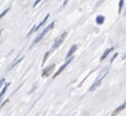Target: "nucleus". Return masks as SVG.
<instances>
[{"label":"nucleus","mask_w":126,"mask_h":116,"mask_svg":"<svg viewBox=\"0 0 126 116\" xmlns=\"http://www.w3.org/2000/svg\"><path fill=\"white\" fill-rule=\"evenodd\" d=\"M39 2H40V1H39V0H38V1H35V2H34V5H33V7H35V6H36V5H38Z\"/></svg>","instance_id":"obj_18"},{"label":"nucleus","mask_w":126,"mask_h":116,"mask_svg":"<svg viewBox=\"0 0 126 116\" xmlns=\"http://www.w3.org/2000/svg\"><path fill=\"white\" fill-rule=\"evenodd\" d=\"M53 68H55V64H51L49 65L48 67H46L43 71H42V77H47V76H49L50 74H51V72L53 71Z\"/></svg>","instance_id":"obj_5"},{"label":"nucleus","mask_w":126,"mask_h":116,"mask_svg":"<svg viewBox=\"0 0 126 116\" xmlns=\"http://www.w3.org/2000/svg\"><path fill=\"white\" fill-rule=\"evenodd\" d=\"M95 22H97V24L101 25V24L105 22V16H102V15H99V16H97V18H95Z\"/></svg>","instance_id":"obj_12"},{"label":"nucleus","mask_w":126,"mask_h":116,"mask_svg":"<svg viewBox=\"0 0 126 116\" xmlns=\"http://www.w3.org/2000/svg\"><path fill=\"white\" fill-rule=\"evenodd\" d=\"M49 54H50V51H49V52H47V54L44 55V59L42 60V65H43L44 63H46V60H47V58H48V56H49Z\"/></svg>","instance_id":"obj_15"},{"label":"nucleus","mask_w":126,"mask_h":116,"mask_svg":"<svg viewBox=\"0 0 126 116\" xmlns=\"http://www.w3.org/2000/svg\"><path fill=\"white\" fill-rule=\"evenodd\" d=\"M107 74H108V72H107V71H106V72L103 73V74H101V75H100L99 77H98L97 80L94 81V83L91 85V88H90V91H93V90H95V89H97V88L99 87L100 84H101V82L103 81V78H105L106 76H107Z\"/></svg>","instance_id":"obj_3"},{"label":"nucleus","mask_w":126,"mask_h":116,"mask_svg":"<svg viewBox=\"0 0 126 116\" xmlns=\"http://www.w3.org/2000/svg\"><path fill=\"white\" fill-rule=\"evenodd\" d=\"M22 59H24V57H19V58H18V59H17V60H16V61H13L12 64L9 65V67H8V71H10V70H12V68H13V67H14V66H16V65H17L18 63H19V61H22Z\"/></svg>","instance_id":"obj_11"},{"label":"nucleus","mask_w":126,"mask_h":116,"mask_svg":"<svg viewBox=\"0 0 126 116\" xmlns=\"http://www.w3.org/2000/svg\"><path fill=\"white\" fill-rule=\"evenodd\" d=\"M123 59H126V54H125V55L123 56Z\"/></svg>","instance_id":"obj_19"},{"label":"nucleus","mask_w":126,"mask_h":116,"mask_svg":"<svg viewBox=\"0 0 126 116\" xmlns=\"http://www.w3.org/2000/svg\"><path fill=\"white\" fill-rule=\"evenodd\" d=\"M53 26H55V22H51V23H50L49 25H48L47 27H46V29H44L43 31H42V33H40V34H39L38 37H36V38H35V40H34V42H33V44H32V46H34V44L39 43V42H40V41L42 40V38H43L44 35H46V34H47L48 32H49L50 30L52 29Z\"/></svg>","instance_id":"obj_1"},{"label":"nucleus","mask_w":126,"mask_h":116,"mask_svg":"<svg viewBox=\"0 0 126 116\" xmlns=\"http://www.w3.org/2000/svg\"><path fill=\"white\" fill-rule=\"evenodd\" d=\"M48 18H49V14H47V15H46V16H44V18H43V19H42V22H41V23H40V24H38V25H35V26H33L32 29L30 30V32L27 33V37H30V35H31V34H33V33H34L35 31H36V30H39V29H40V27H41V26H43L44 24H46V22H47V20H48Z\"/></svg>","instance_id":"obj_4"},{"label":"nucleus","mask_w":126,"mask_h":116,"mask_svg":"<svg viewBox=\"0 0 126 116\" xmlns=\"http://www.w3.org/2000/svg\"><path fill=\"white\" fill-rule=\"evenodd\" d=\"M76 49H77V46H76V44H73V46L70 47L69 51L67 52V55H66V58H67V59H69V58H72V56H73V54H74V52L76 51Z\"/></svg>","instance_id":"obj_8"},{"label":"nucleus","mask_w":126,"mask_h":116,"mask_svg":"<svg viewBox=\"0 0 126 116\" xmlns=\"http://www.w3.org/2000/svg\"><path fill=\"white\" fill-rule=\"evenodd\" d=\"M125 13H126V10H125Z\"/></svg>","instance_id":"obj_20"},{"label":"nucleus","mask_w":126,"mask_h":116,"mask_svg":"<svg viewBox=\"0 0 126 116\" xmlns=\"http://www.w3.org/2000/svg\"><path fill=\"white\" fill-rule=\"evenodd\" d=\"M112 50H114V47H110V48H108V49H107V50H106V51L102 54V56H101V58H100V60H101V61H102V60H105V59H106V57H107V56H108L109 54H110V52L112 51Z\"/></svg>","instance_id":"obj_10"},{"label":"nucleus","mask_w":126,"mask_h":116,"mask_svg":"<svg viewBox=\"0 0 126 116\" xmlns=\"http://www.w3.org/2000/svg\"><path fill=\"white\" fill-rule=\"evenodd\" d=\"M9 85H10V83H9V82H7V83L2 87V89H1V91H0V101H1V99L3 98V96H5L6 91L8 90V87H9Z\"/></svg>","instance_id":"obj_9"},{"label":"nucleus","mask_w":126,"mask_h":116,"mask_svg":"<svg viewBox=\"0 0 126 116\" xmlns=\"http://www.w3.org/2000/svg\"><path fill=\"white\" fill-rule=\"evenodd\" d=\"M66 37H67V32L65 31V32H63L62 34L59 35L58 38H57L56 40H55V42H53V44H52V47H51V49H50V51L52 52L53 50H56L57 48H58V47L60 46V44H62L63 42H64V40H65V38H66Z\"/></svg>","instance_id":"obj_2"},{"label":"nucleus","mask_w":126,"mask_h":116,"mask_svg":"<svg viewBox=\"0 0 126 116\" xmlns=\"http://www.w3.org/2000/svg\"><path fill=\"white\" fill-rule=\"evenodd\" d=\"M9 9H10V8H7V9H6V10H3V12H2V13H1V14H0V19H1V18H2V17H3V16H5V15H6V14H7V13H8V12H9Z\"/></svg>","instance_id":"obj_13"},{"label":"nucleus","mask_w":126,"mask_h":116,"mask_svg":"<svg viewBox=\"0 0 126 116\" xmlns=\"http://www.w3.org/2000/svg\"><path fill=\"white\" fill-rule=\"evenodd\" d=\"M116 57H117V54H115V55H114V56H112V59H111V63H112V61H114V59H115V58H116Z\"/></svg>","instance_id":"obj_17"},{"label":"nucleus","mask_w":126,"mask_h":116,"mask_svg":"<svg viewBox=\"0 0 126 116\" xmlns=\"http://www.w3.org/2000/svg\"><path fill=\"white\" fill-rule=\"evenodd\" d=\"M3 83H5V78H0V89H1V87L3 85Z\"/></svg>","instance_id":"obj_16"},{"label":"nucleus","mask_w":126,"mask_h":116,"mask_svg":"<svg viewBox=\"0 0 126 116\" xmlns=\"http://www.w3.org/2000/svg\"><path fill=\"white\" fill-rule=\"evenodd\" d=\"M72 59H73V58H69V59H67V60H66V63H64V64L62 65V67H60V68H59V70L57 71V72L55 73V74H53V78H55V77H57V76H58L59 74H60V73H62L63 71H64L65 68H66V67L68 66V64H69L70 61H72Z\"/></svg>","instance_id":"obj_6"},{"label":"nucleus","mask_w":126,"mask_h":116,"mask_svg":"<svg viewBox=\"0 0 126 116\" xmlns=\"http://www.w3.org/2000/svg\"><path fill=\"white\" fill-rule=\"evenodd\" d=\"M123 5H124V1L123 0H120L119 1V7H118V13L122 12V8H123Z\"/></svg>","instance_id":"obj_14"},{"label":"nucleus","mask_w":126,"mask_h":116,"mask_svg":"<svg viewBox=\"0 0 126 116\" xmlns=\"http://www.w3.org/2000/svg\"><path fill=\"white\" fill-rule=\"evenodd\" d=\"M125 108H126V101L124 102V104H122V105H120L119 107H117V108H116V109H115L114 112H112L111 116H116L118 113H119V112H122V110H123V109H125Z\"/></svg>","instance_id":"obj_7"}]
</instances>
